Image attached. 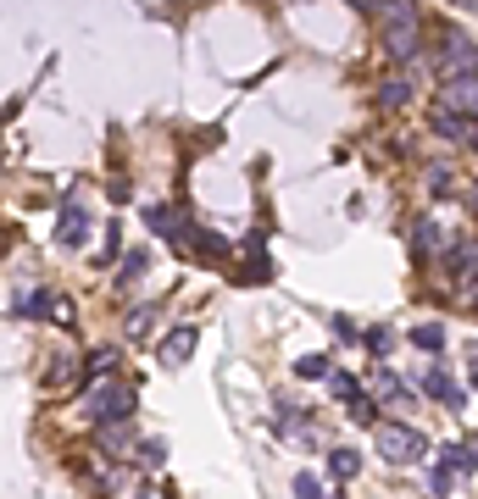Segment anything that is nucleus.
I'll return each instance as SVG.
<instances>
[{"mask_svg": "<svg viewBox=\"0 0 478 499\" xmlns=\"http://www.w3.org/2000/svg\"><path fill=\"white\" fill-rule=\"evenodd\" d=\"M145 266H150V255H145V250H129V255H122V272H117V278L134 283V278H145Z\"/></svg>", "mask_w": 478, "mask_h": 499, "instance_id": "nucleus-24", "label": "nucleus"}, {"mask_svg": "<svg viewBox=\"0 0 478 499\" xmlns=\"http://www.w3.org/2000/svg\"><path fill=\"white\" fill-rule=\"evenodd\" d=\"M428 128L439 133V139H451V145H473V133H478V117H462V111H445V106H434Z\"/></svg>", "mask_w": 478, "mask_h": 499, "instance_id": "nucleus-7", "label": "nucleus"}, {"mask_svg": "<svg viewBox=\"0 0 478 499\" xmlns=\"http://www.w3.org/2000/svg\"><path fill=\"white\" fill-rule=\"evenodd\" d=\"M162 460H167V444L162 439H145L140 444V466H162Z\"/></svg>", "mask_w": 478, "mask_h": 499, "instance_id": "nucleus-26", "label": "nucleus"}, {"mask_svg": "<svg viewBox=\"0 0 478 499\" xmlns=\"http://www.w3.org/2000/svg\"><path fill=\"white\" fill-rule=\"evenodd\" d=\"M445 466H451V472H478V439H473V432H467V439H456V444H445V455H439Z\"/></svg>", "mask_w": 478, "mask_h": 499, "instance_id": "nucleus-14", "label": "nucleus"}, {"mask_svg": "<svg viewBox=\"0 0 478 499\" xmlns=\"http://www.w3.org/2000/svg\"><path fill=\"white\" fill-rule=\"evenodd\" d=\"M362 344H367L378 361H384V355L395 350V333H390V327H367V333H362Z\"/></svg>", "mask_w": 478, "mask_h": 499, "instance_id": "nucleus-21", "label": "nucleus"}, {"mask_svg": "<svg viewBox=\"0 0 478 499\" xmlns=\"http://www.w3.org/2000/svg\"><path fill=\"white\" fill-rule=\"evenodd\" d=\"M434 67L445 78H456V73H478V45L467 40L462 28H439V40H434Z\"/></svg>", "mask_w": 478, "mask_h": 499, "instance_id": "nucleus-4", "label": "nucleus"}, {"mask_svg": "<svg viewBox=\"0 0 478 499\" xmlns=\"http://www.w3.org/2000/svg\"><path fill=\"white\" fill-rule=\"evenodd\" d=\"M295 494H301V499H323V477H317V472H301V477H295Z\"/></svg>", "mask_w": 478, "mask_h": 499, "instance_id": "nucleus-27", "label": "nucleus"}, {"mask_svg": "<svg viewBox=\"0 0 478 499\" xmlns=\"http://www.w3.org/2000/svg\"><path fill=\"white\" fill-rule=\"evenodd\" d=\"M373 388L384 394V399H406V383H401V378L390 372V366H378V372H373Z\"/></svg>", "mask_w": 478, "mask_h": 499, "instance_id": "nucleus-20", "label": "nucleus"}, {"mask_svg": "<svg viewBox=\"0 0 478 499\" xmlns=\"http://www.w3.org/2000/svg\"><path fill=\"white\" fill-rule=\"evenodd\" d=\"M117 361H122V355H117L112 344H106V350H95V355H89V378H112V372H117Z\"/></svg>", "mask_w": 478, "mask_h": 499, "instance_id": "nucleus-22", "label": "nucleus"}, {"mask_svg": "<svg viewBox=\"0 0 478 499\" xmlns=\"http://www.w3.org/2000/svg\"><path fill=\"white\" fill-rule=\"evenodd\" d=\"M467 206H473V211H478V183H473V189H467Z\"/></svg>", "mask_w": 478, "mask_h": 499, "instance_id": "nucleus-34", "label": "nucleus"}, {"mask_svg": "<svg viewBox=\"0 0 478 499\" xmlns=\"http://www.w3.org/2000/svg\"><path fill=\"white\" fill-rule=\"evenodd\" d=\"M295 378H306V383L329 378V355H301V361H295Z\"/></svg>", "mask_w": 478, "mask_h": 499, "instance_id": "nucleus-23", "label": "nucleus"}, {"mask_svg": "<svg viewBox=\"0 0 478 499\" xmlns=\"http://www.w3.org/2000/svg\"><path fill=\"white\" fill-rule=\"evenodd\" d=\"M189 245H195L201 255H212V261H222V255H229L234 245L229 239H222V233H212V227H195V239H189Z\"/></svg>", "mask_w": 478, "mask_h": 499, "instance_id": "nucleus-17", "label": "nucleus"}, {"mask_svg": "<svg viewBox=\"0 0 478 499\" xmlns=\"http://www.w3.org/2000/svg\"><path fill=\"white\" fill-rule=\"evenodd\" d=\"M473 383H478V366H473Z\"/></svg>", "mask_w": 478, "mask_h": 499, "instance_id": "nucleus-36", "label": "nucleus"}, {"mask_svg": "<svg viewBox=\"0 0 478 499\" xmlns=\"http://www.w3.org/2000/svg\"><path fill=\"white\" fill-rule=\"evenodd\" d=\"M418 388H423L428 399H439L445 411H467V394H462L456 383H451V372H445V366H428V372L418 378Z\"/></svg>", "mask_w": 478, "mask_h": 499, "instance_id": "nucleus-6", "label": "nucleus"}, {"mask_svg": "<svg viewBox=\"0 0 478 499\" xmlns=\"http://www.w3.org/2000/svg\"><path fill=\"white\" fill-rule=\"evenodd\" d=\"M451 483H456V472H451V466H445V460H439V466H434V472H428V488H434V494H451Z\"/></svg>", "mask_w": 478, "mask_h": 499, "instance_id": "nucleus-30", "label": "nucleus"}, {"mask_svg": "<svg viewBox=\"0 0 478 499\" xmlns=\"http://www.w3.org/2000/svg\"><path fill=\"white\" fill-rule=\"evenodd\" d=\"M378 40H384V56L395 67H411L423 56V12L411 0H384L378 6Z\"/></svg>", "mask_w": 478, "mask_h": 499, "instance_id": "nucleus-1", "label": "nucleus"}, {"mask_svg": "<svg viewBox=\"0 0 478 499\" xmlns=\"http://www.w3.org/2000/svg\"><path fill=\"white\" fill-rule=\"evenodd\" d=\"M117 250H122V227L112 222V227H106V250H101V261L112 266V255H117Z\"/></svg>", "mask_w": 478, "mask_h": 499, "instance_id": "nucleus-31", "label": "nucleus"}, {"mask_svg": "<svg viewBox=\"0 0 478 499\" xmlns=\"http://www.w3.org/2000/svg\"><path fill=\"white\" fill-rule=\"evenodd\" d=\"M451 6H478V0H451Z\"/></svg>", "mask_w": 478, "mask_h": 499, "instance_id": "nucleus-35", "label": "nucleus"}, {"mask_svg": "<svg viewBox=\"0 0 478 499\" xmlns=\"http://www.w3.org/2000/svg\"><path fill=\"white\" fill-rule=\"evenodd\" d=\"M423 178H428V194H439V200H445V194L456 189V183H451V166H428Z\"/></svg>", "mask_w": 478, "mask_h": 499, "instance_id": "nucleus-25", "label": "nucleus"}, {"mask_svg": "<svg viewBox=\"0 0 478 499\" xmlns=\"http://www.w3.org/2000/svg\"><path fill=\"white\" fill-rule=\"evenodd\" d=\"M473 150H478V133H473Z\"/></svg>", "mask_w": 478, "mask_h": 499, "instance_id": "nucleus-37", "label": "nucleus"}, {"mask_svg": "<svg viewBox=\"0 0 478 499\" xmlns=\"http://www.w3.org/2000/svg\"><path fill=\"white\" fill-rule=\"evenodd\" d=\"M373 444H378V455H384L390 466H411V460H423V432H411V427H401V422H378L373 427Z\"/></svg>", "mask_w": 478, "mask_h": 499, "instance_id": "nucleus-3", "label": "nucleus"}, {"mask_svg": "<svg viewBox=\"0 0 478 499\" xmlns=\"http://www.w3.org/2000/svg\"><path fill=\"white\" fill-rule=\"evenodd\" d=\"M350 416H356L362 427H378V416H373V405H367V399H356V405H350Z\"/></svg>", "mask_w": 478, "mask_h": 499, "instance_id": "nucleus-32", "label": "nucleus"}, {"mask_svg": "<svg viewBox=\"0 0 478 499\" xmlns=\"http://www.w3.org/2000/svg\"><path fill=\"white\" fill-rule=\"evenodd\" d=\"M411 344H418V350H445V327L439 322H423V327H411Z\"/></svg>", "mask_w": 478, "mask_h": 499, "instance_id": "nucleus-19", "label": "nucleus"}, {"mask_svg": "<svg viewBox=\"0 0 478 499\" xmlns=\"http://www.w3.org/2000/svg\"><path fill=\"white\" fill-rule=\"evenodd\" d=\"M350 6H356V12H378V6H384V0H350Z\"/></svg>", "mask_w": 478, "mask_h": 499, "instance_id": "nucleus-33", "label": "nucleus"}, {"mask_svg": "<svg viewBox=\"0 0 478 499\" xmlns=\"http://www.w3.org/2000/svg\"><path fill=\"white\" fill-rule=\"evenodd\" d=\"M329 327H334V339H339V344H356V339H362V333H356V322H350V316H329Z\"/></svg>", "mask_w": 478, "mask_h": 499, "instance_id": "nucleus-28", "label": "nucleus"}, {"mask_svg": "<svg viewBox=\"0 0 478 499\" xmlns=\"http://www.w3.org/2000/svg\"><path fill=\"white\" fill-rule=\"evenodd\" d=\"M411 94H418V89H411V78H406V73H395V78H384V84H378V106H384V111H395V106H406Z\"/></svg>", "mask_w": 478, "mask_h": 499, "instance_id": "nucleus-16", "label": "nucleus"}, {"mask_svg": "<svg viewBox=\"0 0 478 499\" xmlns=\"http://www.w3.org/2000/svg\"><path fill=\"white\" fill-rule=\"evenodd\" d=\"M84 239H89V211L73 200V206H61V217H56V245L61 250H78Z\"/></svg>", "mask_w": 478, "mask_h": 499, "instance_id": "nucleus-8", "label": "nucleus"}, {"mask_svg": "<svg viewBox=\"0 0 478 499\" xmlns=\"http://www.w3.org/2000/svg\"><path fill=\"white\" fill-rule=\"evenodd\" d=\"M12 311H17V316H50V322L61 316V306H56V294H50V289H34L28 299H17Z\"/></svg>", "mask_w": 478, "mask_h": 499, "instance_id": "nucleus-15", "label": "nucleus"}, {"mask_svg": "<svg viewBox=\"0 0 478 499\" xmlns=\"http://www.w3.org/2000/svg\"><path fill=\"white\" fill-rule=\"evenodd\" d=\"M145 227L156 233V239H167V245H184V217L178 211H167V206H145Z\"/></svg>", "mask_w": 478, "mask_h": 499, "instance_id": "nucleus-11", "label": "nucleus"}, {"mask_svg": "<svg viewBox=\"0 0 478 499\" xmlns=\"http://www.w3.org/2000/svg\"><path fill=\"white\" fill-rule=\"evenodd\" d=\"M350 477H362V450L334 444L329 450V483H350Z\"/></svg>", "mask_w": 478, "mask_h": 499, "instance_id": "nucleus-13", "label": "nucleus"}, {"mask_svg": "<svg viewBox=\"0 0 478 499\" xmlns=\"http://www.w3.org/2000/svg\"><path fill=\"white\" fill-rule=\"evenodd\" d=\"M329 394L345 399V405H356V399H362V383L350 378V372H329Z\"/></svg>", "mask_w": 478, "mask_h": 499, "instance_id": "nucleus-18", "label": "nucleus"}, {"mask_svg": "<svg viewBox=\"0 0 478 499\" xmlns=\"http://www.w3.org/2000/svg\"><path fill=\"white\" fill-rule=\"evenodd\" d=\"M150 316H156V306H140V311L129 316V339H145V333H150Z\"/></svg>", "mask_w": 478, "mask_h": 499, "instance_id": "nucleus-29", "label": "nucleus"}, {"mask_svg": "<svg viewBox=\"0 0 478 499\" xmlns=\"http://www.w3.org/2000/svg\"><path fill=\"white\" fill-rule=\"evenodd\" d=\"M89 422H129L134 416V388L129 383H112V378H95V388H89Z\"/></svg>", "mask_w": 478, "mask_h": 499, "instance_id": "nucleus-2", "label": "nucleus"}, {"mask_svg": "<svg viewBox=\"0 0 478 499\" xmlns=\"http://www.w3.org/2000/svg\"><path fill=\"white\" fill-rule=\"evenodd\" d=\"M411 250H418V255H439V250H456V245H451V233H445V222L418 217V222H411Z\"/></svg>", "mask_w": 478, "mask_h": 499, "instance_id": "nucleus-9", "label": "nucleus"}, {"mask_svg": "<svg viewBox=\"0 0 478 499\" xmlns=\"http://www.w3.org/2000/svg\"><path fill=\"white\" fill-rule=\"evenodd\" d=\"M195 344H201V333H195V327H173L167 339L156 344V361H162V366H184L189 355H195Z\"/></svg>", "mask_w": 478, "mask_h": 499, "instance_id": "nucleus-10", "label": "nucleus"}, {"mask_svg": "<svg viewBox=\"0 0 478 499\" xmlns=\"http://www.w3.org/2000/svg\"><path fill=\"white\" fill-rule=\"evenodd\" d=\"M434 106L462 111V117H478V73H456V78H445V89H439Z\"/></svg>", "mask_w": 478, "mask_h": 499, "instance_id": "nucleus-5", "label": "nucleus"}, {"mask_svg": "<svg viewBox=\"0 0 478 499\" xmlns=\"http://www.w3.org/2000/svg\"><path fill=\"white\" fill-rule=\"evenodd\" d=\"M84 372H89V361H78V355H56V361L45 366V388H73Z\"/></svg>", "mask_w": 478, "mask_h": 499, "instance_id": "nucleus-12", "label": "nucleus"}]
</instances>
